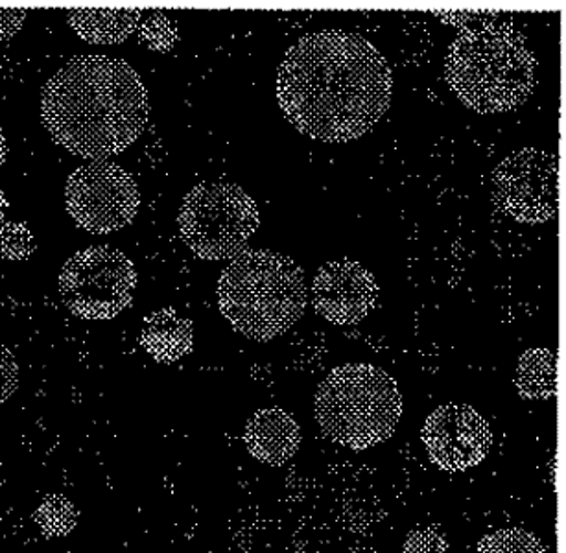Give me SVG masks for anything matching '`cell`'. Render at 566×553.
I'll use <instances>...</instances> for the list:
<instances>
[{
    "label": "cell",
    "instance_id": "9",
    "mask_svg": "<svg viewBox=\"0 0 566 553\" xmlns=\"http://www.w3.org/2000/svg\"><path fill=\"white\" fill-rule=\"evenodd\" d=\"M494 204L521 223H544L557 212V159L537 148L507 155L494 170Z\"/></svg>",
    "mask_w": 566,
    "mask_h": 553
},
{
    "label": "cell",
    "instance_id": "18",
    "mask_svg": "<svg viewBox=\"0 0 566 553\" xmlns=\"http://www.w3.org/2000/svg\"><path fill=\"white\" fill-rule=\"evenodd\" d=\"M140 39L150 49L167 52L168 49H172V44L176 43L178 38H176V30H174L167 17L159 13V11H154L148 17V21L143 22V27H140Z\"/></svg>",
    "mask_w": 566,
    "mask_h": 553
},
{
    "label": "cell",
    "instance_id": "17",
    "mask_svg": "<svg viewBox=\"0 0 566 553\" xmlns=\"http://www.w3.org/2000/svg\"><path fill=\"white\" fill-rule=\"evenodd\" d=\"M38 243L27 223L8 221L0 227V257L7 260H27L34 254Z\"/></svg>",
    "mask_w": 566,
    "mask_h": 553
},
{
    "label": "cell",
    "instance_id": "21",
    "mask_svg": "<svg viewBox=\"0 0 566 553\" xmlns=\"http://www.w3.org/2000/svg\"><path fill=\"white\" fill-rule=\"evenodd\" d=\"M24 19V10H0V44L8 43L18 35L19 30L23 28Z\"/></svg>",
    "mask_w": 566,
    "mask_h": 553
},
{
    "label": "cell",
    "instance_id": "7",
    "mask_svg": "<svg viewBox=\"0 0 566 553\" xmlns=\"http://www.w3.org/2000/svg\"><path fill=\"white\" fill-rule=\"evenodd\" d=\"M137 286L132 260L109 246L74 253L60 271V298L82 320H113L128 309Z\"/></svg>",
    "mask_w": 566,
    "mask_h": 553
},
{
    "label": "cell",
    "instance_id": "12",
    "mask_svg": "<svg viewBox=\"0 0 566 553\" xmlns=\"http://www.w3.org/2000/svg\"><path fill=\"white\" fill-rule=\"evenodd\" d=\"M244 441L248 452L256 461L279 467L300 450L301 428L289 411L277 406L262 408L248 420Z\"/></svg>",
    "mask_w": 566,
    "mask_h": 553
},
{
    "label": "cell",
    "instance_id": "23",
    "mask_svg": "<svg viewBox=\"0 0 566 553\" xmlns=\"http://www.w3.org/2000/svg\"><path fill=\"white\" fill-rule=\"evenodd\" d=\"M8 207H10V204H8L7 196H4V192L0 190V221L4 220Z\"/></svg>",
    "mask_w": 566,
    "mask_h": 553
},
{
    "label": "cell",
    "instance_id": "22",
    "mask_svg": "<svg viewBox=\"0 0 566 553\" xmlns=\"http://www.w3.org/2000/svg\"><path fill=\"white\" fill-rule=\"evenodd\" d=\"M8 157V143L7 137H4V132L0 129V168L4 166V163H7Z\"/></svg>",
    "mask_w": 566,
    "mask_h": 553
},
{
    "label": "cell",
    "instance_id": "19",
    "mask_svg": "<svg viewBox=\"0 0 566 553\" xmlns=\"http://www.w3.org/2000/svg\"><path fill=\"white\" fill-rule=\"evenodd\" d=\"M19 387V364L12 351L0 342V404L7 403Z\"/></svg>",
    "mask_w": 566,
    "mask_h": 553
},
{
    "label": "cell",
    "instance_id": "10",
    "mask_svg": "<svg viewBox=\"0 0 566 553\" xmlns=\"http://www.w3.org/2000/svg\"><path fill=\"white\" fill-rule=\"evenodd\" d=\"M421 439L430 461L447 472L476 467L493 447L488 420L467 404H444L433 409L422 425Z\"/></svg>",
    "mask_w": 566,
    "mask_h": 553
},
{
    "label": "cell",
    "instance_id": "1",
    "mask_svg": "<svg viewBox=\"0 0 566 553\" xmlns=\"http://www.w3.org/2000/svg\"><path fill=\"white\" fill-rule=\"evenodd\" d=\"M388 60L358 33L325 30L290 46L277 72V102L297 132L323 143L366 135L391 104Z\"/></svg>",
    "mask_w": 566,
    "mask_h": 553
},
{
    "label": "cell",
    "instance_id": "5",
    "mask_svg": "<svg viewBox=\"0 0 566 553\" xmlns=\"http://www.w3.org/2000/svg\"><path fill=\"white\" fill-rule=\"evenodd\" d=\"M314 406L323 436L356 452L394 436L402 417L397 382L371 364H345L331 371L317 387Z\"/></svg>",
    "mask_w": 566,
    "mask_h": 553
},
{
    "label": "cell",
    "instance_id": "2",
    "mask_svg": "<svg viewBox=\"0 0 566 553\" xmlns=\"http://www.w3.org/2000/svg\"><path fill=\"white\" fill-rule=\"evenodd\" d=\"M41 118L67 152L104 160L129 148L145 132L148 93L128 61L78 55L45 83Z\"/></svg>",
    "mask_w": 566,
    "mask_h": 553
},
{
    "label": "cell",
    "instance_id": "14",
    "mask_svg": "<svg viewBox=\"0 0 566 553\" xmlns=\"http://www.w3.org/2000/svg\"><path fill=\"white\" fill-rule=\"evenodd\" d=\"M143 11L109 10V8H90L71 10L67 13L69 27L80 38L93 44L123 43L139 24Z\"/></svg>",
    "mask_w": 566,
    "mask_h": 553
},
{
    "label": "cell",
    "instance_id": "8",
    "mask_svg": "<svg viewBox=\"0 0 566 553\" xmlns=\"http://www.w3.org/2000/svg\"><path fill=\"white\" fill-rule=\"evenodd\" d=\"M65 205L76 226L91 234H109L135 220L140 192L134 176L123 166L91 160L69 176Z\"/></svg>",
    "mask_w": 566,
    "mask_h": 553
},
{
    "label": "cell",
    "instance_id": "6",
    "mask_svg": "<svg viewBox=\"0 0 566 553\" xmlns=\"http://www.w3.org/2000/svg\"><path fill=\"white\" fill-rule=\"evenodd\" d=\"M261 218L250 194L228 181L200 182L185 196L179 234L203 260L231 259L245 248Z\"/></svg>",
    "mask_w": 566,
    "mask_h": 553
},
{
    "label": "cell",
    "instance_id": "11",
    "mask_svg": "<svg viewBox=\"0 0 566 553\" xmlns=\"http://www.w3.org/2000/svg\"><path fill=\"white\" fill-rule=\"evenodd\" d=\"M378 299L377 281L355 260H333L317 270L312 303L334 325H355L371 314Z\"/></svg>",
    "mask_w": 566,
    "mask_h": 553
},
{
    "label": "cell",
    "instance_id": "15",
    "mask_svg": "<svg viewBox=\"0 0 566 553\" xmlns=\"http://www.w3.org/2000/svg\"><path fill=\"white\" fill-rule=\"evenodd\" d=\"M516 392L527 400H546L557 389V365L555 354L548 348H530L522 354L516 365Z\"/></svg>",
    "mask_w": 566,
    "mask_h": 553
},
{
    "label": "cell",
    "instance_id": "20",
    "mask_svg": "<svg viewBox=\"0 0 566 553\" xmlns=\"http://www.w3.org/2000/svg\"><path fill=\"white\" fill-rule=\"evenodd\" d=\"M405 553H447V541L432 530L411 531L406 539Z\"/></svg>",
    "mask_w": 566,
    "mask_h": 553
},
{
    "label": "cell",
    "instance_id": "4",
    "mask_svg": "<svg viewBox=\"0 0 566 553\" xmlns=\"http://www.w3.org/2000/svg\"><path fill=\"white\" fill-rule=\"evenodd\" d=\"M218 306L245 337L270 342L305 314V275L286 254L251 249L223 270Z\"/></svg>",
    "mask_w": 566,
    "mask_h": 553
},
{
    "label": "cell",
    "instance_id": "3",
    "mask_svg": "<svg viewBox=\"0 0 566 553\" xmlns=\"http://www.w3.org/2000/svg\"><path fill=\"white\" fill-rule=\"evenodd\" d=\"M447 82L478 113H507L524 104L535 87L537 61L511 27L467 28L450 44Z\"/></svg>",
    "mask_w": 566,
    "mask_h": 553
},
{
    "label": "cell",
    "instance_id": "13",
    "mask_svg": "<svg viewBox=\"0 0 566 553\" xmlns=\"http://www.w3.org/2000/svg\"><path fill=\"white\" fill-rule=\"evenodd\" d=\"M140 345L159 364H174L184 358L195 347V326L189 317L178 314V310H157L146 317L140 331Z\"/></svg>",
    "mask_w": 566,
    "mask_h": 553
},
{
    "label": "cell",
    "instance_id": "16",
    "mask_svg": "<svg viewBox=\"0 0 566 553\" xmlns=\"http://www.w3.org/2000/svg\"><path fill=\"white\" fill-rule=\"evenodd\" d=\"M476 553H548V550L530 531L507 528L483 536Z\"/></svg>",
    "mask_w": 566,
    "mask_h": 553
}]
</instances>
